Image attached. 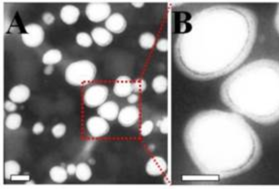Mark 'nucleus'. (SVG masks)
<instances>
[{
	"label": "nucleus",
	"mask_w": 279,
	"mask_h": 189,
	"mask_svg": "<svg viewBox=\"0 0 279 189\" xmlns=\"http://www.w3.org/2000/svg\"><path fill=\"white\" fill-rule=\"evenodd\" d=\"M222 100L262 125L279 121V62L260 59L241 67L222 85Z\"/></svg>",
	"instance_id": "obj_1"
},
{
	"label": "nucleus",
	"mask_w": 279,
	"mask_h": 189,
	"mask_svg": "<svg viewBox=\"0 0 279 189\" xmlns=\"http://www.w3.org/2000/svg\"><path fill=\"white\" fill-rule=\"evenodd\" d=\"M96 76L95 65L88 60L71 63L65 71L66 81L74 86H85L91 83Z\"/></svg>",
	"instance_id": "obj_2"
},
{
	"label": "nucleus",
	"mask_w": 279,
	"mask_h": 189,
	"mask_svg": "<svg viewBox=\"0 0 279 189\" xmlns=\"http://www.w3.org/2000/svg\"><path fill=\"white\" fill-rule=\"evenodd\" d=\"M108 97V88L104 85H94L89 87L84 94V104L89 108L100 107Z\"/></svg>",
	"instance_id": "obj_3"
},
{
	"label": "nucleus",
	"mask_w": 279,
	"mask_h": 189,
	"mask_svg": "<svg viewBox=\"0 0 279 189\" xmlns=\"http://www.w3.org/2000/svg\"><path fill=\"white\" fill-rule=\"evenodd\" d=\"M23 43L30 47H38L44 40V30L43 28L35 23H31L25 26V32L21 35Z\"/></svg>",
	"instance_id": "obj_4"
},
{
	"label": "nucleus",
	"mask_w": 279,
	"mask_h": 189,
	"mask_svg": "<svg viewBox=\"0 0 279 189\" xmlns=\"http://www.w3.org/2000/svg\"><path fill=\"white\" fill-rule=\"evenodd\" d=\"M111 13V7L106 2H91L86 5L85 14L93 22H101L108 19Z\"/></svg>",
	"instance_id": "obj_5"
},
{
	"label": "nucleus",
	"mask_w": 279,
	"mask_h": 189,
	"mask_svg": "<svg viewBox=\"0 0 279 189\" xmlns=\"http://www.w3.org/2000/svg\"><path fill=\"white\" fill-rule=\"evenodd\" d=\"M88 133L93 138H101L109 132V125L105 119L101 117H91L86 122Z\"/></svg>",
	"instance_id": "obj_6"
},
{
	"label": "nucleus",
	"mask_w": 279,
	"mask_h": 189,
	"mask_svg": "<svg viewBox=\"0 0 279 189\" xmlns=\"http://www.w3.org/2000/svg\"><path fill=\"white\" fill-rule=\"evenodd\" d=\"M139 116H140V113H139V110L137 107L128 106V107L123 108L120 111L117 120L123 127L128 128V127L135 125L138 122Z\"/></svg>",
	"instance_id": "obj_7"
},
{
	"label": "nucleus",
	"mask_w": 279,
	"mask_h": 189,
	"mask_svg": "<svg viewBox=\"0 0 279 189\" xmlns=\"http://www.w3.org/2000/svg\"><path fill=\"white\" fill-rule=\"evenodd\" d=\"M113 91H114V94L120 98L130 96L131 93L133 92V83H132L131 79L126 76L118 77L114 84Z\"/></svg>",
	"instance_id": "obj_8"
},
{
	"label": "nucleus",
	"mask_w": 279,
	"mask_h": 189,
	"mask_svg": "<svg viewBox=\"0 0 279 189\" xmlns=\"http://www.w3.org/2000/svg\"><path fill=\"white\" fill-rule=\"evenodd\" d=\"M105 26L111 33H122L126 28V20L120 13H114L108 17Z\"/></svg>",
	"instance_id": "obj_9"
},
{
	"label": "nucleus",
	"mask_w": 279,
	"mask_h": 189,
	"mask_svg": "<svg viewBox=\"0 0 279 189\" xmlns=\"http://www.w3.org/2000/svg\"><path fill=\"white\" fill-rule=\"evenodd\" d=\"M167 170L166 162L160 157L150 159L146 165V173L151 177H159Z\"/></svg>",
	"instance_id": "obj_10"
},
{
	"label": "nucleus",
	"mask_w": 279,
	"mask_h": 189,
	"mask_svg": "<svg viewBox=\"0 0 279 189\" xmlns=\"http://www.w3.org/2000/svg\"><path fill=\"white\" fill-rule=\"evenodd\" d=\"M99 117L105 119L106 121H114L118 118L119 115V107L115 102H105L98 108Z\"/></svg>",
	"instance_id": "obj_11"
},
{
	"label": "nucleus",
	"mask_w": 279,
	"mask_h": 189,
	"mask_svg": "<svg viewBox=\"0 0 279 189\" xmlns=\"http://www.w3.org/2000/svg\"><path fill=\"white\" fill-rule=\"evenodd\" d=\"M91 36H92L93 41L97 45L102 46V47L109 45L112 42V40H113L111 32L108 31L107 29L102 28V27L94 28L92 30V32H91Z\"/></svg>",
	"instance_id": "obj_12"
},
{
	"label": "nucleus",
	"mask_w": 279,
	"mask_h": 189,
	"mask_svg": "<svg viewBox=\"0 0 279 189\" xmlns=\"http://www.w3.org/2000/svg\"><path fill=\"white\" fill-rule=\"evenodd\" d=\"M30 96V90L25 85H17L13 87L9 92V99L17 104H22L28 100Z\"/></svg>",
	"instance_id": "obj_13"
},
{
	"label": "nucleus",
	"mask_w": 279,
	"mask_h": 189,
	"mask_svg": "<svg viewBox=\"0 0 279 189\" xmlns=\"http://www.w3.org/2000/svg\"><path fill=\"white\" fill-rule=\"evenodd\" d=\"M79 15H80V11L74 5H65L62 7L60 11L61 20L68 25L74 24L78 20Z\"/></svg>",
	"instance_id": "obj_14"
},
{
	"label": "nucleus",
	"mask_w": 279,
	"mask_h": 189,
	"mask_svg": "<svg viewBox=\"0 0 279 189\" xmlns=\"http://www.w3.org/2000/svg\"><path fill=\"white\" fill-rule=\"evenodd\" d=\"M62 59V54L59 50H56V49H52V50H49L47 51L44 55H43V58H42V61L45 65L47 66H52V65H55L57 63H59Z\"/></svg>",
	"instance_id": "obj_15"
},
{
	"label": "nucleus",
	"mask_w": 279,
	"mask_h": 189,
	"mask_svg": "<svg viewBox=\"0 0 279 189\" xmlns=\"http://www.w3.org/2000/svg\"><path fill=\"white\" fill-rule=\"evenodd\" d=\"M50 179L56 184H62L67 180L68 173L62 167H53L49 172Z\"/></svg>",
	"instance_id": "obj_16"
},
{
	"label": "nucleus",
	"mask_w": 279,
	"mask_h": 189,
	"mask_svg": "<svg viewBox=\"0 0 279 189\" xmlns=\"http://www.w3.org/2000/svg\"><path fill=\"white\" fill-rule=\"evenodd\" d=\"M76 178L81 181V182H87L90 180L92 173H91V169L89 168V166L85 163H81L77 166V170H76Z\"/></svg>",
	"instance_id": "obj_17"
},
{
	"label": "nucleus",
	"mask_w": 279,
	"mask_h": 189,
	"mask_svg": "<svg viewBox=\"0 0 279 189\" xmlns=\"http://www.w3.org/2000/svg\"><path fill=\"white\" fill-rule=\"evenodd\" d=\"M21 122H22V118L19 114H11L7 116L5 120V126L7 129L15 131L19 129V127L21 126Z\"/></svg>",
	"instance_id": "obj_18"
},
{
	"label": "nucleus",
	"mask_w": 279,
	"mask_h": 189,
	"mask_svg": "<svg viewBox=\"0 0 279 189\" xmlns=\"http://www.w3.org/2000/svg\"><path fill=\"white\" fill-rule=\"evenodd\" d=\"M20 166L18 165V163L14 162V161H9L5 164L4 167V174L6 179H10L11 177H16L19 175L20 173Z\"/></svg>",
	"instance_id": "obj_19"
},
{
	"label": "nucleus",
	"mask_w": 279,
	"mask_h": 189,
	"mask_svg": "<svg viewBox=\"0 0 279 189\" xmlns=\"http://www.w3.org/2000/svg\"><path fill=\"white\" fill-rule=\"evenodd\" d=\"M167 84L168 82L165 76H157L152 82V88L156 93L161 94L167 90Z\"/></svg>",
	"instance_id": "obj_20"
},
{
	"label": "nucleus",
	"mask_w": 279,
	"mask_h": 189,
	"mask_svg": "<svg viewBox=\"0 0 279 189\" xmlns=\"http://www.w3.org/2000/svg\"><path fill=\"white\" fill-rule=\"evenodd\" d=\"M139 44L143 49H150L155 44V36L151 33H143L139 37Z\"/></svg>",
	"instance_id": "obj_21"
},
{
	"label": "nucleus",
	"mask_w": 279,
	"mask_h": 189,
	"mask_svg": "<svg viewBox=\"0 0 279 189\" xmlns=\"http://www.w3.org/2000/svg\"><path fill=\"white\" fill-rule=\"evenodd\" d=\"M76 42L79 46L81 47H84V48H87V47H90L92 45V42H93V39L90 35H88L87 33L85 32H81V33H78L76 35Z\"/></svg>",
	"instance_id": "obj_22"
},
{
	"label": "nucleus",
	"mask_w": 279,
	"mask_h": 189,
	"mask_svg": "<svg viewBox=\"0 0 279 189\" xmlns=\"http://www.w3.org/2000/svg\"><path fill=\"white\" fill-rule=\"evenodd\" d=\"M154 129V124L151 121H146L144 122L141 127H140V135L142 137H147L148 135L151 134V132Z\"/></svg>",
	"instance_id": "obj_23"
},
{
	"label": "nucleus",
	"mask_w": 279,
	"mask_h": 189,
	"mask_svg": "<svg viewBox=\"0 0 279 189\" xmlns=\"http://www.w3.org/2000/svg\"><path fill=\"white\" fill-rule=\"evenodd\" d=\"M65 132H66V127L64 124H57L52 128V135L56 139L62 138L65 135Z\"/></svg>",
	"instance_id": "obj_24"
},
{
	"label": "nucleus",
	"mask_w": 279,
	"mask_h": 189,
	"mask_svg": "<svg viewBox=\"0 0 279 189\" xmlns=\"http://www.w3.org/2000/svg\"><path fill=\"white\" fill-rule=\"evenodd\" d=\"M146 89V82L143 79H137L133 83V91L136 93H142Z\"/></svg>",
	"instance_id": "obj_25"
},
{
	"label": "nucleus",
	"mask_w": 279,
	"mask_h": 189,
	"mask_svg": "<svg viewBox=\"0 0 279 189\" xmlns=\"http://www.w3.org/2000/svg\"><path fill=\"white\" fill-rule=\"evenodd\" d=\"M156 47L159 51L161 52H166L168 50V40L167 39H161L158 41V43L156 44Z\"/></svg>",
	"instance_id": "obj_26"
},
{
	"label": "nucleus",
	"mask_w": 279,
	"mask_h": 189,
	"mask_svg": "<svg viewBox=\"0 0 279 189\" xmlns=\"http://www.w3.org/2000/svg\"><path fill=\"white\" fill-rule=\"evenodd\" d=\"M42 20H43V22L46 25H50V24H52L54 22L55 18H54V16L51 13L47 12V13H44V15L42 16Z\"/></svg>",
	"instance_id": "obj_27"
},
{
	"label": "nucleus",
	"mask_w": 279,
	"mask_h": 189,
	"mask_svg": "<svg viewBox=\"0 0 279 189\" xmlns=\"http://www.w3.org/2000/svg\"><path fill=\"white\" fill-rule=\"evenodd\" d=\"M15 104H16V103H14V102H12V101H6L5 104H4L5 110L8 111V112H14V111H16L17 107H16Z\"/></svg>",
	"instance_id": "obj_28"
},
{
	"label": "nucleus",
	"mask_w": 279,
	"mask_h": 189,
	"mask_svg": "<svg viewBox=\"0 0 279 189\" xmlns=\"http://www.w3.org/2000/svg\"><path fill=\"white\" fill-rule=\"evenodd\" d=\"M43 131H44V126L41 123H36L32 128V132L35 135H40Z\"/></svg>",
	"instance_id": "obj_29"
},
{
	"label": "nucleus",
	"mask_w": 279,
	"mask_h": 189,
	"mask_svg": "<svg viewBox=\"0 0 279 189\" xmlns=\"http://www.w3.org/2000/svg\"><path fill=\"white\" fill-rule=\"evenodd\" d=\"M138 100H139V97H138V95H135V94L130 95V96L127 97V101L130 104H135V103H137Z\"/></svg>",
	"instance_id": "obj_30"
},
{
	"label": "nucleus",
	"mask_w": 279,
	"mask_h": 189,
	"mask_svg": "<svg viewBox=\"0 0 279 189\" xmlns=\"http://www.w3.org/2000/svg\"><path fill=\"white\" fill-rule=\"evenodd\" d=\"M76 170H77V167L76 166H74V165H69L68 167H67V173H68V175H70V176H73V175H75L76 174Z\"/></svg>",
	"instance_id": "obj_31"
},
{
	"label": "nucleus",
	"mask_w": 279,
	"mask_h": 189,
	"mask_svg": "<svg viewBox=\"0 0 279 189\" xmlns=\"http://www.w3.org/2000/svg\"><path fill=\"white\" fill-rule=\"evenodd\" d=\"M275 26H276V29H277L279 33V4L277 12H276V16H275Z\"/></svg>",
	"instance_id": "obj_32"
},
{
	"label": "nucleus",
	"mask_w": 279,
	"mask_h": 189,
	"mask_svg": "<svg viewBox=\"0 0 279 189\" xmlns=\"http://www.w3.org/2000/svg\"><path fill=\"white\" fill-rule=\"evenodd\" d=\"M52 71H53V67L52 66H47V68L44 70V73L46 75H49V74L52 73Z\"/></svg>",
	"instance_id": "obj_33"
},
{
	"label": "nucleus",
	"mask_w": 279,
	"mask_h": 189,
	"mask_svg": "<svg viewBox=\"0 0 279 189\" xmlns=\"http://www.w3.org/2000/svg\"><path fill=\"white\" fill-rule=\"evenodd\" d=\"M143 4H144V3H143V2H141V1H135V2H132V5H133V6H135V7H138V8H139V7H142V6H143Z\"/></svg>",
	"instance_id": "obj_34"
}]
</instances>
